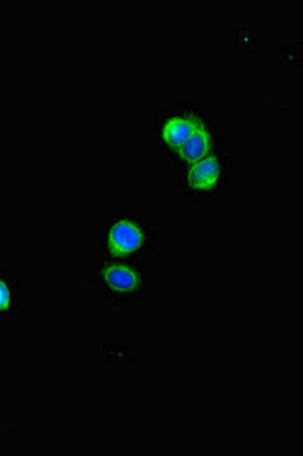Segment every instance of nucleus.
<instances>
[{
    "label": "nucleus",
    "mask_w": 303,
    "mask_h": 456,
    "mask_svg": "<svg viewBox=\"0 0 303 456\" xmlns=\"http://www.w3.org/2000/svg\"><path fill=\"white\" fill-rule=\"evenodd\" d=\"M264 45V37L257 28L240 25L232 34V49L236 55H257Z\"/></svg>",
    "instance_id": "nucleus-7"
},
{
    "label": "nucleus",
    "mask_w": 303,
    "mask_h": 456,
    "mask_svg": "<svg viewBox=\"0 0 303 456\" xmlns=\"http://www.w3.org/2000/svg\"><path fill=\"white\" fill-rule=\"evenodd\" d=\"M214 114L192 99H180L152 116V142L168 160Z\"/></svg>",
    "instance_id": "nucleus-4"
},
{
    "label": "nucleus",
    "mask_w": 303,
    "mask_h": 456,
    "mask_svg": "<svg viewBox=\"0 0 303 456\" xmlns=\"http://www.w3.org/2000/svg\"><path fill=\"white\" fill-rule=\"evenodd\" d=\"M25 306V290L20 279L10 268H0V318L16 316Z\"/></svg>",
    "instance_id": "nucleus-6"
},
{
    "label": "nucleus",
    "mask_w": 303,
    "mask_h": 456,
    "mask_svg": "<svg viewBox=\"0 0 303 456\" xmlns=\"http://www.w3.org/2000/svg\"><path fill=\"white\" fill-rule=\"evenodd\" d=\"M232 154L223 151L174 174L178 197L191 204L218 202L232 186Z\"/></svg>",
    "instance_id": "nucleus-3"
},
{
    "label": "nucleus",
    "mask_w": 303,
    "mask_h": 456,
    "mask_svg": "<svg viewBox=\"0 0 303 456\" xmlns=\"http://www.w3.org/2000/svg\"><path fill=\"white\" fill-rule=\"evenodd\" d=\"M87 281L101 300L111 307H127L152 296V266L148 259H116L94 255Z\"/></svg>",
    "instance_id": "nucleus-2"
},
{
    "label": "nucleus",
    "mask_w": 303,
    "mask_h": 456,
    "mask_svg": "<svg viewBox=\"0 0 303 456\" xmlns=\"http://www.w3.org/2000/svg\"><path fill=\"white\" fill-rule=\"evenodd\" d=\"M300 62H302L300 42L283 45V46L277 49V66L279 68L290 70V69L299 68Z\"/></svg>",
    "instance_id": "nucleus-9"
},
{
    "label": "nucleus",
    "mask_w": 303,
    "mask_h": 456,
    "mask_svg": "<svg viewBox=\"0 0 303 456\" xmlns=\"http://www.w3.org/2000/svg\"><path fill=\"white\" fill-rule=\"evenodd\" d=\"M223 151H225V128L220 120L215 119L212 116L189 137L188 141L184 142L180 150L176 151L173 156L168 159V167L176 174L184 171L193 163L220 154Z\"/></svg>",
    "instance_id": "nucleus-5"
},
{
    "label": "nucleus",
    "mask_w": 303,
    "mask_h": 456,
    "mask_svg": "<svg viewBox=\"0 0 303 456\" xmlns=\"http://www.w3.org/2000/svg\"><path fill=\"white\" fill-rule=\"evenodd\" d=\"M159 248V228L147 208H111L98 224L96 255L116 259H152Z\"/></svg>",
    "instance_id": "nucleus-1"
},
{
    "label": "nucleus",
    "mask_w": 303,
    "mask_h": 456,
    "mask_svg": "<svg viewBox=\"0 0 303 456\" xmlns=\"http://www.w3.org/2000/svg\"><path fill=\"white\" fill-rule=\"evenodd\" d=\"M98 358L101 362L111 365V367L137 363L136 356H135V353L131 352L130 346L127 342L120 341L101 342Z\"/></svg>",
    "instance_id": "nucleus-8"
}]
</instances>
